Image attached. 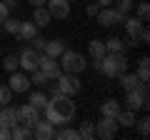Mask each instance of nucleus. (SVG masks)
Listing matches in <instances>:
<instances>
[{"label": "nucleus", "instance_id": "1", "mask_svg": "<svg viewBox=\"0 0 150 140\" xmlns=\"http://www.w3.org/2000/svg\"><path fill=\"white\" fill-rule=\"evenodd\" d=\"M43 110H45V118H48L55 128L73 123V118H75V103L70 100V98H48V103H45Z\"/></svg>", "mask_w": 150, "mask_h": 140}, {"label": "nucleus", "instance_id": "2", "mask_svg": "<svg viewBox=\"0 0 150 140\" xmlns=\"http://www.w3.org/2000/svg\"><path fill=\"white\" fill-rule=\"evenodd\" d=\"M98 73L118 80L123 73H128V55L125 53H105V58L100 60V70Z\"/></svg>", "mask_w": 150, "mask_h": 140}, {"label": "nucleus", "instance_id": "3", "mask_svg": "<svg viewBox=\"0 0 150 140\" xmlns=\"http://www.w3.org/2000/svg\"><path fill=\"white\" fill-rule=\"evenodd\" d=\"M58 60H60V70H63V73H73V75H80L83 70L88 68L85 55L75 53V50H68V48L63 50V55H60Z\"/></svg>", "mask_w": 150, "mask_h": 140}, {"label": "nucleus", "instance_id": "4", "mask_svg": "<svg viewBox=\"0 0 150 140\" xmlns=\"http://www.w3.org/2000/svg\"><path fill=\"white\" fill-rule=\"evenodd\" d=\"M125 105H128V110H133V113L148 108V83H140V88L125 93Z\"/></svg>", "mask_w": 150, "mask_h": 140}, {"label": "nucleus", "instance_id": "5", "mask_svg": "<svg viewBox=\"0 0 150 140\" xmlns=\"http://www.w3.org/2000/svg\"><path fill=\"white\" fill-rule=\"evenodd\" d=\"M55 88H58L63 95L73 98V95L80 93V80H78V75H73V73H63V75L55 80Z\"/></svg>", "mask_w": 150, "mask_h": 140}, {"label": "nucleus", "instance_id": "6", "mask_svg": "<svg viewBox=\"0 0 150 140\" xmlns=\"http://www.w3.org/2000/svg\"><path fill=\"white\" fill-rule=\"evenodd\" d=\"M38 68L48 75V80H58V78L63 75L58 58H50V55H45V53H40V58H38Z\"/></svg>", "mask_w": 150, "mask_h": 140}, {"label": "nucleus", "instance_id": "7", "mask_svg": "<svg viewBox=\"0 0 150 140\" xmlns=\"http://www.w3.org/2000/svg\"><path fill=\"white\" fill-rule=\"evenodd\" d=\"M95 18H98V25H100V28H110V25H123V20L128 15L118 13L115 8H100Z\"/></svg>", "mask_w": 150, "mask_h": 140}, {"label": "nucleus", "instance_id": "8", "mask_svg": "<svg viewBox=\"0 0 150 140\" xmlns=\"http://www.w3.org/2000/svg\"><path fill=\"white\" fill-rule=\"evenodd\" d=\"M118 128H120V125H118L115 118H105V115H103V118L95 123V135L103 138V140H110V138L118 135Z\"/></svg>", "mask_w": 150, "mask_h": 140}, {"label": "nucleus", "instance_id": "9", "mask_svg": "<svg viewBox=\"0 0 150 140\" xmlns=\"http://www.w3.org/2000/svg\"><path fill=\"white\" fill-rule=\"evenodd\" d=\"M15 113H18V123L25 125V128H35V123L40 120V110L33 108L30 103H25V105L15 108Z\"/></svg>", "mask_w": 150, "mask_h": 140}, {"label": "nucleus", "instance_id": "10", "mask_svg": "<svg viewBox=\"0 0 150 140\" xmlns=\"http://www.w3.org/2000/svg\"><path fill=\"white\" fill-rule=\"evenodd\" d=\"M45 8L53 18H60V20L70 15V0H45Z\"/></svg>", "mask_w": 150, "mask_h": 140}, {"label": "nucleus", "instance_id": "11", "mask_svg": "<svg viewBox=\"0 0 150 140\" xmlns=\"http://www.w3.org/2000/svg\"><path fill=\"white\" fill-rule=\"evenodd\" d=\"M8 85H10L13 93H28V90H30V78H28L25 73H20V70H13Z\"/></svg>", "mask_w": 150, "mask_h": 140}, {"label": "nucleus", "instance_id": "12", "mask_svg": "<svg viewBox=\"0 0 150 140\" xmlns=\"http://www.w3.org/2000/svg\"><path fill=\"white\" fill-rule=\"evenodd\" d=\"M123 25H125V33H128V40H130L128 45H138L140 30H143V25H145V23L140 20V18H125V20H123Z\"/></svg>", "mask_w": 150, "mask_h": 140}, {"label": "nucleus", "instance_id": "13", "mask_svg": "<svg viewBox=\"0 0 150 140\" xmlns=\"http://www.w3.org/2000/svg\"><path fill=\"white\" fill-rule=\"evenodd\" d=\"M38 58H40V53H38L35 48H25L20 55H18V63H20V68H23V70L33 73V70L38 68Z\"/></svg>", "mask_w": 150, "mask_h": 140}, {"label": "nucleus", "instance_id": "14", "mask_svg": "<svg viewBox=\"0 0 150 140\" xmlns=\"http://www.w3.org/2000/svg\"><path fill=\"white\" fill-rule=\"evenodd\" d=\"M33 138H38V140H50V138H55V125L50 123L48 118H45V120H38L35 128H33Z\"/></svg>", "mask_w": 150, "mask_h": 140}, {"label": "nucleus", "instance_id": "15", "mask_svg": "<svg viewBox=\"0 0 150 140\" xmlns=\"http://www.w3.org/2000/svg\"><path fill=\"white\" fill-rule=\"evenodd\" d=\"M88 53H90V58H93V65H95V70H100V60L105 58V43H103V40H90V43H88Z\"/></svg>", "mask_w": 150, "mask_h": 140}, {"label": "nucleus", "instance_id": "16", "mask_svg": "<svg viewBox=\"0 0 150 140\" xmlns=\"http://www.w3.org/2000/svg\"><path fill=\"white\" fill-rule=\"evenodd\" d=\"M38 30H40V28H38L33 20H20V30H18L15 38L20 40V43H30V40L38 35Z\"/></svg>", "mask_w": 150, "mask_h": 140}, {"label": "nucleus", "instance_id": "17", "mask_svg": "<svg viewBox=\"0 0 150 140\" xmlns=\"http://www.w3.org/2000/svg\"><path fill=\"white\" fill-rule=\"evenodd\" d=\"M15 125H18V113H15V108H10V105H0V128L13 130Z\"/></svg>", "mask_w": 150, "mask_h": 140}, {"label": "nucleus", "instance_id": "18", "mask_svg": "<svg viewBox=\"0 0 150 140\" xmlns=\"http://www.w3.org/2000/svg\"><path fill=\"white\" fill-rule=\"evenodd\" d=\"M30 20L35 23L38 28H48L50 20H53V15L48 13V8H45V5H40V8H33V18H30Z\"/></svg>", "mask_w": 150, "mask_h": 140}, {"label": "nucleus", "instance_id": "19", "mask_svg": "<svg viewBox=\"0 0 150 140\" xmlns=\"http://www.w3.org/2000/svg\"><path fill=\"white\" fill-rule=\"evenodd\" d=\"M65 48H68V45H65L63 38H53V40H48V43H45V50H43V53L50 55V58H60Z\"/></svg>", "mask_w": 150, "mask_h": 140}, {"label": "nucleus", "instance_id": "20", "mask_svg": "<svg viewBox=\"0 0 150 140\" xmlns=\"http://www.w3.org/2000/svg\"><path fill=\"white\" fill-rule=\"evenodd\" d=\"M120 110H123V108H120V103L112 100V98L103 100V105H100V115H105V118H118Z\"/></svg>", "mask_w": 150, "mask_h": 140}, {"label": "nucleus", "instance_id": "21", "mask_svg": "<svg viewBox=\"0 0 150 140\" xmlns=\"http://www.w3.org/2000/svg\"><path fill=\"white\" fill-rule=\"evenodd\" d=\"M118 80H120V88H123L125 93H128V90H135V88H140V78L135 75V73H123Z\"/></svg>", "mask_w": 150, "mask_h": 140}, {"label": "nucleus", "instance_id": "22", "mask_svg": "<svg viewBox=\"0 0 150 140\" xmlns=\"http://www.w3.org/2000/svg\"><path fill=\"white\" fill-rule=\"evenodd\" d=\"M115 120H118V125H123V128H135V120L138 118H135L133 110H120Z\"/></svg>", "mask_w": 150, "mask_h": 140}, {"label": "nucleus", "instance_id": "23", "mask_svg": "<svg viewBox=\"0 0 150 140\" xmlns=\"http://www.w3.org/2000/svg\"><path fill=\"white\" fill-rule=\"evenodd\" d=\"M135 75L140 78V83H148L150 80V60L148 58H140L138 60V73Z\"/></svg>", "mask_w": 150, "mask_h": 140}, {"label": "nucleus", "instance_id": "24", "mask_svg": "<svg viewBox=\"0 0 150 140\" xmlns=\"http://www.w3.org/2000/svg\"><path fill=\"white\" fill-rule=\"evenodd\" d=\"M10 138H15V140H28V138H33V128H25V125L18 123L15 128L10 130Z\"/></svg>", "mask_w": 150, "mask_h": 140}, {"label": "nucleus", "instance_id": "25", "mask_svg": "<svg viewBox=\"0 0 150 140\" xmlns=\"http://www.w3.org/2000/svg\"><path fill=\"white\" fill-rule=\"evenodd\" d=\"M103 43H105L108 53H125V43L120 38H108V40H103Z\"/></svg>", "mask_w": 150, "mask_h": 140}, {"label": "nucleus", "instance_id": "26", "mask_svg": "<svg viewBox=\"0 0 150 140\" xmlns=\"http://www.w3.org/2000/svg\"><path fill=\"white\" fill-rule=\"evenodd\" d=\"M78 135H80L83 140H93V138H95V123H93V120H88V123H80V130H78Z\"/></svg>", "mask_w": 150, "mask_h": 140}, {"label": "nucleus", "instance_id": "27", "mask_svg": "<svg viewBox=\"0 0 150 140\" xmlns=\"http://www.w3.org/2000/svg\"><path fill=\"white\" fill-rule=\"evenodd\" d=\"M28 103H30L33 108L43 110V108H45V103H48V95H45V93H33V95L28 98Z\"/></svg>", "mask_w": 150, "mask_h": 140}, {"label": "nucleus", "instance_id": "28", "mask_svg": "<svg viewBox=\"0 0 150 140\" xmlns=\"http://www.w3.org/2000/svg\"><path fill=\"white\" fill-rule=\"evenodd\" d=\"M55 138L58 140H80V135L73 128H63V130H55Z\"/></svg>", "mask_w": 150, "mask_h": 140}, {"label": "nucleus", "instance_id": "29", "mask_svg": "<svg viewBox=\"0 0 150 140\" xmlns=\"http://www.w3.org/2000/svg\"><path fill=\"white\" fill-rule=\"evenodd\" d=\"M3 28H5V33H10V35H18L20 20H18V18H5V20H3Z\"/></svg>", "mask_w": 150, "mask_h": 140}, {"label": "nucleus", "instance_id": "30", "mask_svg": "<svg viewBox=\"0 0 150 140\" xmlns=\"http://www.w3.org/2000/svg\"><path fill=\"white\" fill-rule=\"evenodd\" d=\"M30 83H35V85H40V88H43V85H48V75H45V73H43V70H40V68H35V70H33V73H30Z\"/></svg>", "mask_w": 150, "mask_h": 140}, {"label": "nucleus", "instance_id": "31", "mask_svg": "<svg viewBox=\"0 0 150 140\" xmlns=\"http://www.w3.org/2000/svg\"><path fill=\"white\" fill-rule=\"evenodd\" d=\"M112 3H115V10L123 13V15H128L133 10V5H135V0H112Z\"/></svg>", "mask_w": 150, "mask_h": 140}, {"label": "nucleus", "instance_id": "32", "mask_svg": "<svg viewBox=\"0 0 150 140\" xmlns=\"http://www.w3.org/2000/svg\"><path fill=\"white\" fill-rule=\"evenodd\" d=\"M13 103V90L10 85H0V105H10Z\"/></svg>", "mask_w": 150, "mask_h": 140}, {"label": "nucleus", "instance_id": "33", "mask_svg": "<svg viewBox=\"0 0 150 140\" xmlns=\"http://www.w3.org/2000/svg\"><path fill=\"white\" fill-rule=\"evenodd\" d=\"M3 68L8 70V73H13V70L20 68V63H18V55H8L5 60H3Z\"/></svg>", "mask_w": 150, "mask_h": 140}, {"label": "nucleus", "instance_id": "34", "mask_svg": "<svg viewBox=\"0 0 150 140\" xmlns=\"http://www.w3.org/2000/svg\"><path fill=\"white\" fill-rule=\"evenodd\" d=\"M138 123V133L143 135V138H148V133H150V118H140V120H135Z\"/></svg>", "mask_w": 150, "mask_h": 140}, {"label": "nucleus", "instance_id": "35", "mask_svg": "<svg viewBox=\"0 0 150 140\" xmlns=\"http://www.w3.org/2000/svg\"><path fill=\"white\" fill-rule=\"evenodd\" d=\"M148 15H150V5H148V3L143 0V3L138 5V15H135V18H140L143 23H148Z\"/></svg>", "mask_w": 150, "mask_h": 140}, {"label": "nucleus", "instance_id": "36", "mask_svg": "<svg viewBox=\"0 0 150 140\" xmlns=\"http://www.w3.org/2000/svg\"><path fill=\"white\" fill-rule=\"evenodd\" d=\"M30 43H35V50H38V53H43V50H45V43H48V40H45V38H40V35H35V38H33Z\"/></svg>", "mask_w": 150, "mask_h": 140}, {"label": "nucleus", "instance_id": "37", "mask_svg": "<svg viewBox=\"0 0 150 140\" xmlns=\"http://www.w3.org/2000/svg\"><path fill=\"white\" fill-rule=\"evenodd\" d=\"M138 43H150V30L143 25V30H140V38H138Z\"/></svg>", "mask_w": 150, "mask_h": 140}, {"label": "nucleus", "instance_id": "38", "mask_svg": "<svg viewBox=\"0 0 150 140\" xmlns=\"http://www.w3.org/2000/svg\"><path fill=\"white\" fill-rule=\"evenodd\" d=\"M98 10H100V5H98V3H90V5L85 8V13H88L90 18H95V15H98Z\"/></svg>", "mask_w": 150, "mask_h": 140}, {"label": "nucleus", "instance_id": "39", "mask_svg": "<svg viewBox=\"0 0 150 140\" xmlns=\"http://www.w3.org/2000/svg\"><path fill=\"white\" fill-rule=\"evenodd\" d=\"M8 13H10V10H8V8H5V3L0 0V25H3V20L8 18Z\"/></svg>", "mask_w": 150, "mask_h": 140}, {"label": "nucleus", "instance_id": "40", "mask_svg": "<svg viewBox=\"0 0 150 140\" xmlns=\"http://www.w3.org/2000/svg\"><path fill=\"white\" fill-rule=\"evenodd\" d=\"M8 138H10V130H8V128H0V140H8Z\"/></svg>", "mask_w": 150, "mask_h": 140}, {"label": "nucleus", "instance_id": "41", "mask_svg": "<svg viewBox=\"0 0 150 140\" xmlns=\"http://www.w3.org/2000/svg\"><path fill=\"white\" fill-rule=\"evenodd\" d=\"M3 3H5V8H8V10H13V8L18 5V0H3Z\"/></svg>", "mask_w": 150, "mask_h": 140}, {"label": "nucleus", "instance_id": "42", "mask_svg": "<svg viewBox=\"0 0 150 140\" xmlns=\"http://www.w3.org/2000/svg\"><path fill=\"white\" fill-rule=\"evenodd\" d=\"M33 8H40V5H45V0H28Z\"/></svg>", "mask_w": 150, "mask_h": 140}, {"label": "nucleus", "instance_id": "43", "mask_svg": "<svg viewBox=\"0 0 150 140\" xmlns=\"http://www.w3.org/2000/svg\"><path fill=\"white\" fill-rule=\"evenodd\" d=\"M98 5H100V8H110L112 0H98Z\"/></svg>", "mask_w": 150, "mask_h": 140}, {"label": "nucleus", "instance_id": "44", "mask_svg": "<svg viewBox=\"0 0 150 140\" xmlns=\"http://www.w3.org/2000/svg\"><path fill=\"white\" fill-rule=\"evenodd\" d=\"M70 3H73V0H70Z\"/></svg>", "mask_w": 150, "mask_h": 140}]
</instances>
